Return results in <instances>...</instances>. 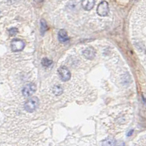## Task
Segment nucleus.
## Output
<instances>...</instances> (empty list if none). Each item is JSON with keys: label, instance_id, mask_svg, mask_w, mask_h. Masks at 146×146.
<instances>
[{"label": "nucleus", "instance_id": "6", "mask_svg": "<svg viewBox=\"0 0 146 146\" xmlns=\"http://www.w3.org/2000/svg\"><path fill=\"white\" fill-rule=\"evenodd\" d=\"M83 55L85 57V58L88 60H92L96 56V51L92 47H88L83 52Z\"/></svg>", "mask_w": 146, "mask_h": 146}, {"label": "nucleus", "instance_id": "11", "mask_svg": "<svg viewBox=\"0 0 146 146\" xmlns=\"http://www.w3.org/2000/svg\"><path fill=\"white\" fill-rule=\"evenodd\" d=\"M47 29H48V27H47L46 21L44 20H41V21H40V31H41L42 34H43Z\"/></svg>", "mask_w": 146, "mask_h": 146}, {"label": "nucleus", "instance_id": "10", "mask_svg": "<svg viewBox=\"0 0 146 146\" xmlns=\"http://www.w3.org/2000/svg\"><path fill=\"white\" fill-rule=\"evenodd\" d=\"M115 140L112 138H107L102 143V146H115Z\"/></svg>", "mask_w": 146, "mask_h": 146}, {"label": "nucleus", "instance_id": "16", "mask_svg": "<svg viewBox=\"0 0 146 146\" xmlns=\"http://www.w3.org/2000/svg\"><path fill=\"white\" fill-rule=\"evenodd\" d=\"M118 146H120V145H118ZM122 146H123V145Z\"/></svg>", "mask_w": 146, "mask_h": 146}, {"label": "nucleus", "instance_id": "9", "mask_svg": "<svg viewBox=\"0 0 146 146\" xmlns=\"http://www.w3.org/2000/svg\"><path fill=\"white\" fill-rule=\"evenodd\" d=\"M52 91H53L54 94L56 95V96H60L63 92V88L60 85H55V86H54Z\"/></svg>", "mask_w": 146, "mask_h": 146}, {"label": "nucleus", "instance_id": "8", "mask_svg": "<svg viewBox=\"0 0 146 146\" xmlns=\"http://www.w3.org/2000/svg\"><path fill=\"white\" fill-rule=\"evenodd\" d=\"M58 39L61 43H65L68 40L67 32L65 29H61L58 33Z\"/></svg>", "mask_w": 146, "mask_h": 146}, {"label": "nucleus", "instance_id": "1", "mask_svg": "<svg viewBox=\"0 0 146 146\" xmlns=\"http://www.w3.org/2000/svg\"><path fill=\"white\" fill-rule=\"evenodd\" d=\"M39 104V100L37 97H32L29 98L24 104V109L27 112H33L36 110Z\"/></svg>", "mask_w": 146, "mask_h": 146}, {"label": "nucleus", "instance_id": "15", "mask_svg": "<svg viewBox=\"0 0 146 146\" xmlns=\"http://www.w3.org/2000/svg\"><path fill=\"white\" fill-rule=\"evenodd\" d=\"M35 2H40V1H42V0H35Z\"/></svg>", "mask_w": 146, "mask_h": 146}, {"label": "nucleus", "instance_id": "2", "mask_svg": "<svg viewBox=\"0 0 146 146\" xmlns=\"http://www.w3.org/2000/svg\"><path fill=\"white\" fill-rule=\"evenodd\" d=\"M110 12V8H109V5L107 2L103 1L98 5L97 7V13L100 16H106L108 15Z\"/></svg>", "mask_w": 146, "mask_h": 146}, {"label": "nucleus", "instance_id": "7", "mask_svg": "<svg viewBox=\"0 0 146 146\" xmlns=\"http://www.w3.org/2000/svg\"><path fill=\"white\" fill-rule=\"evenodd\" d=\"M95 5V0H82V6L86 11H90Z\"/></svg>", "mask_w": 146, "mask_h": 146}, {"label": "nucleus", "instance_id": "12", "mask_svg": "<svg viewBox=\"0 0 146 146\" xmlns=\"http://www.w3.org/2000/svg\"><path fill=\"white\" fill-rule=\"evenodd\" d=\"M52 64V61L48 58H43L42 60V65L44 67H49L50 65Z\"/></svg>", "mask_w": 146, "mask_h": 146}, {"label": "nucleus", "instance_id": "3", "mask_svg": "<svg viewBox=\"0 0 146 146\" xmlns=\"http://www.w3.org/2000/svg\"><path fill=\"white\" fill-rule=\"evenodd\" d=\"M25 43L20 39H14L11 42V49L13 52H21L24 49Z\"/></svg>", "mask_w": 146, "mask_h": 146}, {"label": "nucleus", "instance_id": "14", "mask_svg": "<svg viewBox=\"0 0 146 146\" xmlns=\"http://www.w3.org/2000/svg\"><path fill=\"white\" fill-rule=\"evenodd\" d=\"M133 132H134V131H133V130H131L130 131H129V132L128 133V134H127V136H128V137H129V136L131 135V134H132V133H133Z\"/></svg>", "mask_w": 146, "mask_h": 146}, {"label": "nucleus", "instance_id": "13", "mask_svg": "<svg viewBox=\"0 0 146 146\" xmlns=\"http://www.w3.org/2000/svg\"><path fill=\"white\" fill-rule=\"evenodd\" d=\"M18 29L17 28H15V27H13L11 28V29H9V33H10V35H16L18 33Z\"/></svg>", "mask_w": 146, "mask_h": 146}, {"label": "nucleus", "instance_id": "4", "mask_svg": "<svg viewBox=\"0 0 146 146\" xmlns=\"http://www.w3.org/2000/svg\"><path fill=\"white\" fill-rule=\"evenodd\" d=\"M36 90V86L33 83H29L24 87L22 90V93L24 96L29 97L31 96L32 95Z\"/></svg>", "mask_w": 146, "mask_h": 146}, {"label": "nucleus", "instance_id": "5", "mask_svg": "<svg viewBox=\"0 0 146 146\" xmlns=\"http://www.w3.org/2000/svg\"><path fill=\"white\" fill-rule=\"evenodd\" d=\"M58 74L60 79L64 82L68 81L69 79H70V70L65 66H62V67H60L58 69Z\"/></svg>", "mask_w": 146, "mask_h": 146}]
</instances>
